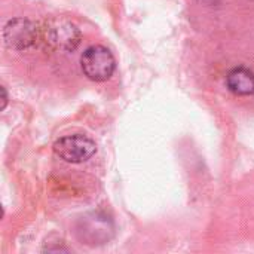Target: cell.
<instances>
[{
    "mask_svg": "<svg viewBox=\"0 0 254 254\" xmlns=\"http://www.w3.org/2000/svg\"><path fill=\"white\" fill-rule=\"evenodd\" d=\"M39 40L52 51L70 52L80 43V31L70 19L57 16L43 22Z\"/></svg>",
    "mask_w": 254,
    "mask_h": 254,
    "instance_id": "1",
    "label": "cell"
},
{
    "mask_svg": "<svg viewBox=\"0 0 254 254\" xmlns=\"http://www.w3.org/2000/svg\"><path fill=\"white\" fill-rule=\"evenodd\" d=\"M80 68L89 80L106 82L116 70V60L106 46L92 45L80 55Z\"/></svg>",
    "mask_w": 254,
    "mask_h": 254,
    "instance_id": "2",
    "label": "cell"
},
{
    "mask_svg": "<svg viewBox=\"0 0 254 254\" xmlns=\"http://www.w3.org/2000/svg\"><path fill=\"white\" fill-rule=\"evenodd\" d=\"M52 150L60 159L68 164H82L95 155L97 146L88 135L71 134L58 138L54 143Z\"/></svg>",
    "mask_w": 254,
    "mask_h": 254,
    "instance_id": "3",
    "label": "cell"
},
{
    "mask_svg": "<svg viewBox=\"0 0 254 254\" xmlns=\"http://www.w3.org/2000/svg\"><path fill=\"white\" fill-rule=\"evenodd\" d=\"M40 36V27L27 18L9 19L3 28L4 45L13 51H24L31 48Z\"/></svg>",
    "mask_w": 254,
    "mask_h": 254,
    "instance_id": "4",
    "label": "cell"
},
{
    "mask_svg": "<svg viewBox=\"0 0 254 254\" xmlns=\"http://www.w3.org/2000/svg\"><path fill=\"white\" fill-rule=\"evenodd\" d=\"M112 229L113 228L107 217L97 214L94 226V214H89L82 217L80 226L77 228L76 232L82 241H86V244H103L104 241H109V234H112Z\"/></svg>",
    "mask_w": 254,
    "mask_h": 254,
    "instance_id": "5",
    "label": "cell"
},
{
    "mask_svg": "<svg viewBox=\"0 0 254 254\" xmlns=\"http://www.w3.org/2000/svg\"><path fill=\"white\" fill-rule=\"evenodd\" d=\"M226 86L235 95H253L254 71L246 67H235L226 76Z\"/></svg>",
    "mask_w": 254,
    "mask_h": 254,
    "instance_id": "6",
    "label": "cell"
},
{
    "mask_svg": "<svg viewBox=\"0 0 254 254\" xmlns=\"http://www.w3.org/2000/svg\"><path fill=\"white\" fill-rule=\"evenodd\" d=\"M1 94H3V97H1V109H4L6 104H7V94H6V88L4 86H1Z\"/></svg>",
    "mask_w": 254,
    "mask_h": 254,
    "instance_id": "7",
    "label": "cell"
}]
</instances>
